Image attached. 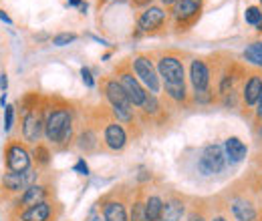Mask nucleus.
Masks as SVG:
<instances>
[{"instance_id":"c756f323","label":"nucleus","mask_w":262,"mask_h":221,"mask_svg":"<svg viewBox=\"0 0 262 221\" xmlns=\"http://www.w3.org/2000/svg\"><path fill=\"white\" fill-rule=\"evenodd\" d=\"M81 77H83V83L91 89V87H95V81H93V77H91V70L89 68H81Z\"/></svg>"},{"instance_id":"f257e3e1","label":"nucleus","mask_w":262,"mask_h":221,"mask_svg":"<svg viewBox=\"0 0 262 221\" xmlns=\"http://www.w3.org/2000/svg\"><path fill=\"white\" fill-rule=\"evenodd\" d=\"M154 59H156L165 99L176 107H188L190 93H188V83H186L184 55L180 51L165 48V51H158Z\"/></svg>"},{"instance_id":"2eb2a0df","label":"nucleus","mask_w":262,"mask_h":221,"mask_svg":"<svg viewBox=\"0 0 262 221\" xmlns=\"http://www.w3.org/2000/svg\"><path fill=\"white\" fill-rule=\"evenodd\" d=\"M61 213H63V205L53 197V199H47L42 203H36L33 207L23 209L20 213L8 215V217H10V221H55L59 219Z\"/></svg>"},{"instance_id":"bb28decb","label":"nucleus","mask_w":262,"mask_h":221,"mask_svg":"<svg viewBox=\"0 0 262 221\" xmlns=\"http://www.w3.org/2000/svg\"><path fill=\"white\" fill-rule=\"evenodd\" d=\"M14 115H16V107L14 105H6L4 107V131L10 133L14 127Z\"/></svg>"},{"instance_id":"1a4fd4ad","label":"nucleus","mask_w":262,"mask_h":221,"mask_svg":"<svg viewBox=\"0 0 262 221\" xmlns=\"http://www.w3.org/2000/svg\"><path fill=\"white\" fill-rule=\"evenodd\" d=\"M204 0H178L169 8V20L173 22V29L178 32L190 31L202 16Z\"/></svg>"},{"instance_id":"6e6552de","label":"nucleus","mask_w":262,"mask_h":221,"mask_svg":"<svg viewBox=\"0 0 262 221\" xmlns=\"http://www.w3.org/2000/svg\"><path fill=\"white\" fill-rule=\"evenodd\" d=\"M4 155V167L6 171H14V173H25L29 169H33V155L29 145L18 139V137H10L2 149Z\"/></svg>"},{"instance_id":"5701e85b","label":"nucleus","mask_w":262,"mask_h":221,"mask_svg":"<svg viewBox=\"0 0 262 221\" xmlns=\"http://www.w3.org/2000/svg\"><path fill=\"white\" fill-rule=\"evenodd\" d=\"M31 155H33L34 167H38L40 171H42V169H49L51 157H53V153H51V145H49V143H38V145H34L33 151H31Z\"/></svg>"},{"instance_id":"f03ea898","label":"nucleus","mask_w":262,"mask_h":221,"mask_svg":"<svg viewBox=\"0 0 262 221\" xmlns=\"http://www.w3.org/2000/svg\"><path fill=\"white\" fill-rule=\"evenodd\" d=\"M99 87H101V93L105 96V103L109 105L113 117L125 127V131H127L129 137L137 139L141 135V121H139L137 109L131 105L129 96L125 95V91L121 89V85L115 81V77L105 75V77H101Z\"/></svg>"},{"instance_id":"423d86ee","label":"nucleus","mask_w":262,"mask_h":221,"mask_svg":"<svg viewBox=\"0 0 262 221\" xmlns=\"http://www.w3.org/2000/svg\"><path fill=\"white\" fill-rule=\"evenodd\" d=\"M113 77H115V81L121 85V89L125 91V95L129 96L131 105H133L135 109H141V107L145 105L149 93H147V89L139 83V79L135 77L133 64H131L129 59L117 63V66L113 68Z\"/></svg>"},{"instance_id":"c85d7f7f","label":"nucleus","mask_w":262,"mask_h":221,"mask_svg":"<svg viewBox=\"0 0 262 221\" xmlns=\"http://www.w3.org/2000/svg\"><path fill=\"white\" fill-rule=\"evenodd\" d=\"M75 171H77L79 175H83V177H87V175H89V167H87V163H85V159H83V157L77 161V165H75Z\"/></svg>"},{"instance_id":"f704fd0d","label":"nucleus","mask_w":262,"mask_h":221,"mask_svg":"<svg viewBox=\"0 0 262 221\" xmlns=\"http://www.w3.org/2000/svg\"><path fill=\"white\" fill-rule=\"evenodd\" d=\"M0 20H4V22H8V24H12V20H10V16L4 12V10H0Z\"/></svg>"},{"instance_id":"4468645a","label":"nucleus","mask_w":262,"mask_h":221,"mask_svg":"<svg viewBox=\"0 0 262 221\" xmlns=\"http://www.w3.org/2000/svg\"><path fill=\"white\" fill-rule=\"evenodd\" d=\"M77 123V119H75ZM75 147L85 153V155H91V153H97L103 151V143H101V137H99V131L95 123H93V117L91 113L85 115V121L77 125V133H75Z\"/></svg>"},{"instance_id":"39448f33","label":"nucleus","mask_w":262,"mask_h":221,"mask_svg":"<svg viewBox=\"0 0 262 221\" xmlns=\"http://www.w3.org/2000/svg\"><path fill=\"white\" fill-rule=\"evenodd\" d=\"M212 68H214V63L210 59L196 57L190 61L192 101L198 105H210L218 96L214 93V87H212Z\"/></svg>"},{"instance_id":"c9c22d12","label":"nucleus","mask_w":262,"mask_h":221,"mask_svg":"<svg viewBox=\"0 0 262 221\" xmlns=\"http://www.w3.org/2000/svg\"><path fill=\"white\" fill-rule=\"evenodd\" d=\"M210 221H228V219H226L224 215H216V217H212Z\"/></svg>"},{"instance_id":"ddd939ff","label":"nucleus","mask_w":262,"mask_h":221,"mask_svg":"<svg viewBox=\"0 0 262 221\" xmlns=\"http://www.w3.org/2000/svg\"><path fill=\"white\" fill-rule=\"evenodd\" d=\"M169 10L162 4H149L137 14V31L141 34H158L167 29Z\"/></svg>"},{"instance_id":"412c9836","label":"nucleus","mask_w":262,"mask_h":221,"mask_svg":"<svg viewBox=\"0 0 262 221\" xmlns=\"http://www.w3.org/2000/svg\"><path fill=\"white\" fill-rule=\"evenodd\" d=\"M129 221H147L145 219V193L143 187H137L129 203Z\"/></svg>"},{"instance_id":"72a5a7b5","label":"nucleus","mask_w":262,"mask_h":221,"mask_svg":"<svg viewBox=\"0 0 262 221\" xmlns=\"http://www.w3.org/2000/svg\"><path fill=\"white\" fill-rule=\"evenodd\" d=\"M176 2H178V0H160V4H162L164 8H171Z\"/></svg>"},{"instance_id":"b1692460","label":"nucleus","mask_w":262,"mask_h":221,"mask_svg":"<svg viewBox=\"0 0 262 221\" xmlns=\"http://www.w3.org/2000/svg\"><path fill=\"white\" fill-rule=\"evenodd\" d=\"M244 59L248 63L256 64L262 68V42H252L246 51H244Z\"/></svg>"},{"instance_id":"0eeeda50","label":"nucleus","mask_w":262,"mask_h":221,"mask_svg":"<svg viewBox=\"0 0 262 221\" xmlns=\"http://www.w3.org/2000/svg\"><path fill=\"white\" fill-rule=\"evenodd\" d=\"M40 179V169L33 167L25 173H14V171H6L0 177V199L4 201H14L25 189H29L33 183Z\"/></svg>"},{"instance_id":"20e7f679","label":"nucleus","mask_w":262,"mask_h":221,"mask_svg":"<svg viewBox=\"0 0 262 221\" xmlns=\"http://www.w3.org/2000/svg\"><path fill=\"white\" fill-rule=\"evenodd\" d=\"M75 123V109L61 96H47L45 105V139L55 149L67 131V127Z\"/></svg>"},{"instance_id":"9b49d317","label":"nucleus","mask_w":262,"mask_h":221,"mask_svg":"<svg viewBox=\"0 0 262 221\" xmlns=\"http://www.w3.org/2000/svg\"><path fill=\"white\" fill-rule=\"evenodd\" d=\"M53 197H55V185H53L51 181H36L29 189L23 191L14 201H10V205H8V215L20 213L23 209L33 207L36 203H42V201L53 199Z\"/></svg>"},{"instance_id":"f3484780","label":"nucleus","mask_w":262,"mask_h":221,"mask_svg":"<svg viewBox=\"0 0 262 221\" xmlns=\"http://www.w3.org/2000/svg\"><path fill=\"white\" fill-rule=\"evenodd\" d=\"M248 185H250V181H248ZM252 193H254V189L250 185V191H246V193L240 191V193L230 197V211H232V215L238 221L258 219V201L252 197Z\"/></svg>"},{"instance_id":"393cba45","label":"nucleus","mask_w":262,"mask_h":221,"mask_svg":"<svg viewBox=\"0 0 262 221\" xmlns=\"http://www.w3.org/2000/svg\"><path fill=\"white\" fill-rule=\"evenodd\" d=\"M244 18H246L248 24L258 27V24L262 22V10L258 8V6H248L246 12H244Z\"/></svg>"},{"instance_id":"6ab92c4d","label":"nucleus","mask_w":262,"mask_h":221,"mask_svg":"<svg viewBox=\"0 0 262 221\" xmlns=\"http://www.w3.org/2000/svg\"><path fill=\"white\" fill-rule=\"evenodd\" d=\"M186 215V199L180 195H171L164 199V209H162V221H182Z\"/></svg>"},{"instance_id":"dca6fc26","label":"nucleus","mask_w":262,"mask_h":221,"mask_svg":"<svg viewBox=\"0 0 262 221\" xmlns=\"http://www.w3.org/2000/svg\"><path fill=\"white\" fill-rule=\"evenodd\" d=\"M226 167H228V157L222 145L212 143L204 147L198 159V169L202 175H216V173H222Z\"/></svg>"},{"instance_id":"a878e982","label":"nucleus","mask_w":262,"mask_h":221,"mask_svg":"<svg viewBox=\"0 0 262 221\" xmlns=\"http://www.w3.org/2000/svg\"><path fill=\"white\" fill-rule=\"evenodd\" d=\"M75 40H77V34L75 32H59V34L53 36V44L55 46H67V44H71Z\"/></svg>"},{"instance_id":"cd10ccee","label":"nucleus","mask_w":262,"mask_h":221,"mask_svg":"<svg viewBox=\"0 0 262 221\" xmlns=\"http://www.w3.org/2000/svg\"><path fill=\"white\" fill-rule=\"evenodd\" d=\"M250 183L254 185V189L260 193V197H262V171H256L252 177H250Z\"/></svg>"},{"instance_id":"f8f14e48","label":"nucleus","mask_w":262,"mask_h":221,"mask_svg":"<svg viewBox=\"0 0 262 221\" xmlns=\"http://www.w3.org/2000/svg\"><path fill=\"white\" fill-rule=\"evenodd\" d=\"M129 195L121 189L109 191L99 199V207L105 221H129Z\"/></svg>"},{"instance_id":"7c9ffc66","label":"nucleus","mask_w":262,"mask_h":221,"mask_svg":"<svg viewBox=\"0 0 262 221\" xmlns=\"http://www.w3.org/2000/svg\"><path fill=\"white\" fill-rule=\"evenodd\" d=\"M262 125V95L258 99V105L254 109V127H260Z\"/></svg>"},{"instance_id":"a211bd4d","label":"nucleus","mask_w":262,"mask_h":221,"mask_svg":"<svg viewBox=\"0 0 262 221\" xmlns=\"http://www.w3.org/2000/svg\"><path fill=\"white\" fill-rule=\"evenodd\" d=\"M260 95H262V75L258 72V70H254V72H250L248 79L244 81V85H242V93H240L242 107L248 109V113H246L248 117H250L252 109H256Z\"/></svg>"},{"instance_id":"e433bc0d","label":"nucleus","mask_w":262,"mask_h":221,"mask_svg":"<svg viewBox=\"0 0 262 221\" xmlns=\"http://www.w3.org/2000/svg\"><path fill=\"white\" fill-rule=\"evenodd\" d=\"M71 6H77V4H81V0H67Z\"/></svg>"},{"instance_id":"473e14b6","label":"nucleus","mask_w":262,"mask_h":221,"mask_svg":"<svg viewBox=\"0 0 262 221\" xmlns=\"http://www.w3.org/2000/svg\"><path fill=\"white\" fill-rule=\"evenodd\" d=\"M6 89H8V77L2 72V75H0V91L6 93Z\"/></svg>"},{"instance_id":"aec40b11","label":"nucleus","mask_w":262,"mask_h":221,"mask_svg":"<svg viewBox=\"0 0 262 221\" xmlns=\"http://www.w3.org/2000/svg\"><path fill=\"white\" fill-rule=\"evenodd\" d=\"M224 151H226V157H228L230 165L240 163L242 159L246 157V153H248L246 145H244L238 137H228V139L224 141Z\"/></svg>"},{"instance_id":"9d476101","label":"nucleus","mask_w":262,"mask_h":221,"mask_svg":"<svg viewBox=\"0 0 262 221\" xmlns=\"http://www.w3.org/2000/svg\"><path fill=\"white\" fill-rule=\"evenodd\" d=\"M133 72L139 79V83L147 89V93L151 95H160L162 93V81L158 75V66H156V59L149 53H139L133 57Z\"/></svg>"},{"instance_id":"4be33fe9","label":"nucleus","mask_w":262,"mask_h":221,"mask_svg":"<svg viewBox=\"0 0 262 221\" xmlns=\"http://www.w3.org/2000/svg\"><path fill=\"white\" fill-rule=\"evenodd\" d=\"M162 209H164V197H160L158 193L145 195V219L162 221Z\"/></svg>"},{"instance_id":"2f4dec72","label":"nucleus","mask_w":262,"mask_h":221,"mask_svg":"<svg viewBox=\"0 0 262 221\" xmlns=\"http://www.w3.org/2000/svg\"><path fill=\"white\" fill-rule=\"evenodd\" d=\"M186 221H206V215L202 213V211H198V209H194L190 215H188V219Z\"/></svg>"},{"instance_id":"7ed1b4c3","label":"nucleus","mask_w":262,"mask_h":221,"mask_svg":"<svg viewBox=\"0 0 262 221\" xmlns=\"http://www.w3.org/2000/svg\"><path fill=\"white\" fill-rule=\"evenodd\" d=\"M91 117H93V123L97 127L99 137H101V143H103V151L105 153H121L125 147H127V141H129V135L125 131V127L121 125L107 103H101L91 107Z\"/></svg>"}]
</instances>
